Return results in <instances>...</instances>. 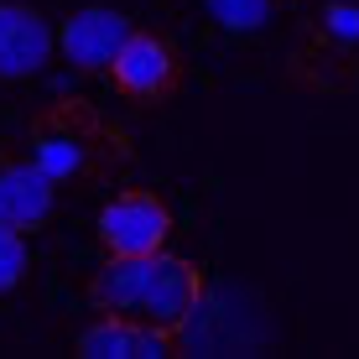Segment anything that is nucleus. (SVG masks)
Segmentation results:
<instances>
[{"mask_svg":"<svg viewBox=\"0 0 359 359\" xmlns=\"http://www.w3.org/2000/svg\"><path fill=\"white\" fill-rule=\"evenodd\" d=\"M27 151L63 182V193H94L135 167V141L109 109L83 94H57L27 120Z\"/></svg>","mask_w":359,"mask_h":359,"instance_id":"obj_1","label":"nucleus"},{"mask_svg":"<svg viewBox=\"0 0 359 359\" xmlns=\"http://www.w3.org/2000/svg\"><path fill=\"white\" fill-rule=\"evenodd\" d=\"M203 292H208L203 266L188 261V255H172V250L104 255V266L83 287L94 313H115V318L167 328V333H182L193 323V313L203 307Z\"/></svg>","mask_w":359,"mask_h":359,"instance_id":"obj_2","label":"nucleus"},{"mask_svg":"<svg viewBox=\"0 0 359 359\" xmlns=\"http://www.w3.org/2000/svg\"><path fill=\"white\" fill-rule=\"evenodd\" d=\"M281 73L302 94H354L359 89V0H328L318 16H307Z\"/></svg>","mask_w":359,"mask_h":359,"instance_id":"obj_3","label":"nucleus"},{"mask_svg":"<svg viewBox=\"0 0 359 359\" xmlns=\"http://www.w3.org/2000/svg\"><path fill=\"white\" fill-rule=\"evenodd\" d=\"M104 79L115 83L120 99H130V104H141V109H162L182 94L188 63H182V53L172 47V36L151 32V27H135L126 36V47L115 53V63H109Z\"/></svg>","mask_w":359,"mask_h":359,"instance_id":"obj_4","label":"nucleus"},{"mask_svg":"<svg viewBox=\"0 0 359 359\" xmlns=\"http://www.w3.org/2000/svg\"><path fill=\"white\" fill-rule=\"evenodd\" d=\"M104 255H156L172 240V203L156 188H120L94 219Z\"/></svg>","mask_w":359,"mask_h":359,"instance_id":"obj_5","label":"nucleus"},{"mask_svg":"<svg viewBox=\"0 0 359 359\" xmlns=\"http://www.w3.org/2000/svg\"><path fill=\"white\" fill-rule=\"evenodd\" d=\"M57 203H63V182L32 151H0V224L36 234L57 219Z\"/></svg>","mask_w":359,"mask_h":359,"instance_id":"obj_6","label":"nucleus"},{"mask_svg":"<svg viewBox=\"0 0 359 359\" xmlns=\"http://www.w3.org/2000/svg\"><path fill=\"white\" fill-rule=\"evenodd\" d=\"M57 32L27 0H0V83H27L53 63Z\"/></svg>","mask_w":359,"mask_h":359,"instance_id":"obj_7","label":"nucleus"},{"mask_svg":"<svg viewBox=\"0 0 359 359\" xmlns=\"http://www.w3.org/2000/svg\"><path fill=\"white\" fill-rule=\"evenodd\" d=\"M135 32V21L126 11H109V6H79L73 16L57 27V47L79 73H109L115 53L126 47V36Z\"/></svg>","mask_w":359,"mask_h":359,"instance_id":"obj_8","label":"nucleus"},{"mask_svg":"<svg viewBox=\"0 0 359 359\" xmlns=\"http://www.w3.org/2000/svg\"><path fill=\"white\" fill-rule=\"evenodd\" d=\"M73 354L79 359H177L182 339L167 328L115 318V313H94V323H83L79 339H73Z\"/></svg>","mask_w":359,"mask_h":359,"instance_id":"obj_9","label":"nucleus"},{"mask_svg":"<svg viewBox=\"0 0 359 359\" xmlns=\"http://www.w3.org/2000/svg\"><path fill=\"white\" fill-rule=\"evenodd\" d=\"M27 271H32V250H27V234L21 229H11V224H0V297H11L27 281Z\"/></svg>","mask_w":359,"mask_h":359,"instance_id":"obj_10","label":"nucleus"},{"mask_svg":"<svg viewBox=\"0 0 359 359\" xmlns=\"http://www.w3.org/2000/svg\"><path fill=\"white\" fill-rule=\"evenodd\" d=\"M208 6H214V16L224 21L229 32H234V27L250 32V27H261V16L276 6V0H208Z\"/></svg>","mask_w":359,"mask_h":359,"instance_id":"obj_11","label":"nucleus"}]
</instances>
